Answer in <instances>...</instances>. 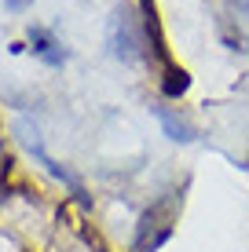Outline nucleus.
Wrapping results in <instances>:
<instances>
[{
  "instance_id": "1",
  "label": "nucleus",
  "mask_w": 249,
  "mask_h": 252,
  "mask_svg": "<svg viewBox=\"0 0 249 252\" xmlns=\"http://www.w3.org/2000/svg\"><path fill=\"white\" fill-rule=\"evenodd\" d=\"M30 44H33V55L44 59V63H51V66H63V63H66L63 44H59L48 30H40V26H37V30H30Z\"/></svg>"
},
{
  "instance_id": "2",
  "label": "nucleus",
  "mask_w": 249,
  "mask_h": 252,
  "mask_svg": "<svg viewBox=\"0 0 249 252\" xmlns=\"http://www.w3.org/2000/svg\"><path fill=\"white\" fill-rule=\"evenodd\" d=\"M227 7H231V26H235L242 48L249 51V0H231Z\"/></svg>"
},
{
  "instance_id": "3",
  "label": "nucleus",
  "mask_w": 249,
  "mask_h": 252,
  "mask_svg": "<svg viewBox=\"0 0 249 252\" xmlns=\"http://www.w3.org/2000/svg\"><path fill=\"white\" fill-rule=\"evenodd\" d=\"M4 4H7V7H11V11H26V7H30V4H33V0H4Z\"/></svg>"
}]
</instances>
